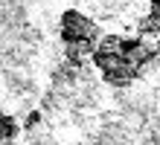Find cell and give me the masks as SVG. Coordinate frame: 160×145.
I'll return each instance as SVG.
<instances>
[{"label": "cell", "mask_w": 160, "mask_h": 145, "mask_svg": "<svg viewBox=\"0 0 160 145\" xmlns=\"http://www.w3.org/2000/svg\"><path fill=\"white\" fill-rule=\"evenodd\" d=\"M160 58V41L154 38H128V35H102L90 64L102 73V79L114 87H128L148 64Z\"/></svg>", "instance_id": "1"}, {"label": "cell", "mask_w": 160, "mask_h": 145, "mask_svg": "<svg viewBox=\"0 0 160 145\" xmlns=\"http://www.w3.org/2000/svg\"><path fill=\"white\" fill-rule=\"evenodd\" d=\"M99 38H102V29L96 26V21H90L79 9H67L61 15V41L67 50V61L73 67H82L90 61Z\"/></svg>", "instance_id": "2"}, {"label": "cell", "mask_w": 160, "mask_h": 145, "mask_svg": "<svg viewBox=\"0 0 160 145\" xmlns=\"http://www.w3.org/2000/svg\"><path fill=\"white\" fill-rule=\"evenodd\" d=\"M140 35L160 41V0H148V15L140 21Z\"/></svg>", "instance_id": "3"}, {"label": "cell", "mask_w": 160, "mask_h": 145, "mask_svg": "<svg viewBox=\"0 0 160 145\" xmlns=\"http://www.w3.org/2000/svg\"><path fill=\"white\" fill-rule=\"evenodd\" d=\"M18 131H21V125L15 122V116H9L0 110V145H6V142H12L18 137Z\"/></svg>", "instance_id": "4"}]
</instances>
